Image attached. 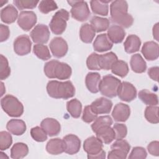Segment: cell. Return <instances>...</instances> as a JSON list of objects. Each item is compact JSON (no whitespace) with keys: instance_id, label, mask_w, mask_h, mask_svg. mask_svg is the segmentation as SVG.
<instances>
[{"instance_id":"6da1fadb","label":"cell","mask_w":159,"mask_h":159,"mask_svg":"<svg viewBox=\"0 0 159 159\" xmlns=\"http://www.w3.org/2000/svg\"><path fill=\"white\" fill-rule=\"evenodd\" d=\"M111 19L122 28L130 27L134 22L133 17L128 13V4L126 1L116 0L110 5Z\"/></svg>"},{"instance_id":"7a4b0ae2","label":"cell","mask_w":159,"mask_h":159,"mask_svg":"<svg viewBox=\"0 0 159 159\" xmlns=\"http://www.w3.org/2000/svg\"><path fill=\"white\" fill-rule=\"evenodd\" d=\"M47 91L49 96L55 99H68L74 96L75 88L70 81H49L47 84Z\"/></svg>"},{"instance_id":"3957f363","label":"cell","mask_w":159,"mask_h":159,"mask_svg":"<svg viewBox=\"0 0 159 159\" xmlns=\"http://www.w3.org/2000/svg\"><path fill=\"white\" fill-rule=\"evenodd\" d=\"M44 73L48 78L68 80L71 77L72 70L71 66L64 62L52 60L47 62L43 68Z\"/></svg>"},{"instance_id":"277c9868","label":"cell","mask_w":159,"mask_h":159,"mask_svg":"<svg viewBox=\"0 0 159 159\" xmlns=\"http://www.w3.org/2000/svg\"><path fill=\"white\" fill-rule=\"evenodd\" d=\"M83 149L88 154L89 159H104L106 152L103 150V144L96 137L91 136L83 143Z\"/></svg>"},{"instance_id":"5b68a950","label":"cell","mask_w":159,"mask_h":159,"mask_svg":"<svg viewBox=\"0 0 159 159\" xmlns=\"http://www.w3.org/2000/svg\"><path fill=\"white\" fill-rule=\"evenodd\" d=\"M1 105L3 111L10 117H20L24 112V106L22 102L11 94L4 96L1 100Z\"/></svg>"},{"instance_id":"8992f818","label":"cell","mask_w":159,"mask_h":159,"mask_svg":"<svg viewBox=\"0 0 159 159\" xmlns=\"http://www.w3.org/2000/svg\"><path fill=\"white\" fill-rule=\"evenodd\" d=\"M120 83V80L116 77L111 75H105L100 81L99 91L102 95L107 98L116 97Z\"/></svg>"},{"instance_id":"52a82bcc","label":"cell","mask_w":159,"mask_h":159,"mask_svg":"<svg viewBox=\"0 0 159 159\" xmlns=\"http://www.w3.org/2000/svg\"><path fill=\"white\" fill-rule=\"evenodd\" d=\"M70 14L66 9H61L53 16L49 24L52 32L55 35H61L66 29Z\"/></svg>"},{"instance_id":"ba28073f","label":"cell","mask_w":159,"mask_h":159,"mask_svg":"<svg viewBox=\"0 0 159 159\" xmlns=\"http://www.w3.org/2000/svg\"><path fill=\"white\" fill-rule=\"evenodd\" d=\"M67 2L71 6L70 13L73 19L80 22L86 21L89 19L91 12L86 1H68Z\"/></svg>"},{"instance_id":"9c48e42d","label":"cell","mask_w":159,"mask_h":159,"mask_svg":"<svg viewBox=\"0 0 159 159\" xmlns=\"http://www.w3.org/2000/svg\"><path fill=\"white\" fill-rule=\"evenodd\" d=\"M111 149L108 152V159H125L130 149V145L127 141L119 139L111 145Z\"/></svg>"},{"instance_id":"30bf717a","label":"cell","mask_w":159,"mask_h":159,"mask_svg":"<svg viewBox=\"0 0 159 159\" xmlns=\"http://www.w3.org/2000/svg\"><path fill=\"white\" fill-rule=\"evenodd\" d=\"M37 16L32 11H22L19 14L17 24L24 31L30 30L37 22Z\"/></svg>"},{"instance_id":"8fae6325","label":"cell","mask_w":159,"mask_h":159,"mask_svg":"<svg viewBox=\"0 0 159 159\" xmlns=\"http://www.w3.org/2000/svg\"><path fill=\"white\" fill-rule=\"evenodd\" d=\"M14 50L19 56H24L29 53L31 51L32 42L27 35L18 36L13 43Z\"/></svg>"},{"instance_id":"7c38bea8","label":"cell","mask_w":159,"mask_h":159,"mask_svg":"<svg viewBox=\"0 0 159 159\" xmlns=\"http://www.w3.org/2000/svg\"><path fill=\"white\" fill-rule=\"evenodd\" d=\"M50 30L48 27L44 24H38L32 30L30 36L34 43L37 44L46 43L50 37Z\"/></svg>"},{"instance_id":"4fadbf2b","label":"cell","mask_w":159,"mask_h":159,"mask_svg":"<svg viewBox=\"0 0 159 159\" xmlns=\"http://www.w3.org/2000/svg\"><path fill=\"white\" fill-rule=\"evenodd\" d=\"M117 96L119 98L125 102H130L137 97V89L135 87L130 83L127 81L121 82Z\"/></svg>"},{"instance_id":"5bb4252c","label":"cell","mask_w":159,"mask_h":159,"mask_svg":"<svg viewBox=\"0 0 159 159\" xmlns=\"http://www.w3.org/2000/svg\"><path fill=\"white\" fill-rule=\"evenodd\" d=\"M49 47L52 55L57 58L64 57L68 50L67 42L60 37L53 38L50 42Z\"/></svg>"},{"instance_id":"9a60e30c","label":"cell","mask_w":159,"mask_h":159,"mask_svg":"<svg viewBox=\"0 0 159 159\" xmlns=\"http://www.w3.org/2000/svg\"><path fill=\"white\" fill-rule=\"evenodd\" d=\"M64 152L69 155L77 153L81 147V140L74 134H68L63 138Z\"/></svg>"},{"instance_id":"2e32d148","label":"cell","mask_w":159,"mask_h":159,"mask_svg":"<svg viewBox=\"0 0 159 159\" xmlns=\"http://www.w3.org/2000/svg\"><path fill=\"white\" fill-rule=\"evenodd\" d=\"M92 111L96 114H109L112 107V102L106 98L96 99L90 105Z\"/></svg>"},{"instance_id":"e0dca14e","label":"cell","mask_w":159,"mask_h":159,"mask_svg":"<svg viewBox=\"0 0 159 159\" xmlns=\"http://www.w3.org/2000/svg\"><path fill=\"white\" fill-rule=\"evenodd\" d=\"M141 52L146 60L148 61L155 60L159 56L158 44L153 41L146 42L142 47Z\"/></svg>"},{"instance_id":"ac0fdd59","label":"cell","mask_w":159,"mask_h":159,"mask_svg":"<svg viewBox=\"0 0 159 159\" xmlns=\"http://www.w3.org/2000/svg\"><path fill=\"white\" fill-rule=\"evenodd\" d=\"M130 114V107L124 103L119 102L115 105L112 112V116L113 119L116 122L126 121Z\"/></svg>"},{"instance_id":"d6986e66","label":"cell","mask_w":159,"mask_h":159,"mask_svg":"<svg viewBox=\"0 0 159 159\" xmlns=\"http://www.w3.org/2000/svg\"><path fill=\"white\" fill-rule=\"evenodd\" d=\"M40 126L50 137L57 135L61 130L60 124L53 118L47 117L44 119L42 120Z\"/></svg>"},{"instance_id":"ffe728a7","label":"cell","mask_w":159,"mask_h":159,"mask_svg":"<svg viewBox=\"0 0 159 159\" xmlns=\"http://www.w3.org/2000/svg\"><path fill=\"white\" fill-rule=\"evenodd\" d=\"M93 48L98 52H104L111 50L113 43L109 39L107 34L98 35L93 42Z\"/></svg>"},{"instance_id":"44dd1931","label":"cell","mask_w":159,"mask_h":159,"mask_svg":"<svg viewBox=\"0 0 159 159\" xmlns=\"http://www.w3.org/2000/svg\"><path fill=\"white\" fill-rule=\"evenodd\" d=\"M107 35L112 43H121L125 36V30L118 25H112L107 29Z\"/></svg>"},{"instance_id":"7402d4cb","label":"cell","mask_w":159,"mask_h":159,"mask_svg":"<svg viewBox=\"0 0 159 159\" xmlns=\"http://www.w3.org/2000/svg\"><path fill=\"white\" fill-rule=\"evenodd\" d=\"M18 11L11 4H9L1 10V20L5 24H12L18 18Z\"/></svg>"},{"instance_id":"603a6c76","label":"cell","mask_w":159,"mask_h":159,"mask_svg":"<svg viewBox=\"0 0 159 159\" xmlns=\"http://www.w3.org/2000/svg\"><path fill=\"white\" fill-rule=\"evenodd\" d=\"M6 129L13 135H21L26 131V124L21 119H12L7 122Z\"/></svg>"},{"instance_id":"cb8c5ba5","label":"cell","mask_w":159,"mask_h":159,"mask_svg":"<svg viewBox=\"0 0 159 159\" xmlns=\"http://www.w3.org/2000/svg\"><path fill=\"white\" fill-rule=\"evenodd\" d=\"M95 133L96 137L104 144H109L115 139V132L109 125L99 129Z\"/></svg>"},{"instance_id":"d4e9b609","label":"cell","mask_w":159,"mask_h":159,"mask_svg":"<svg viewBox=\"0 0 159 159\" xmlns=\"http://www.w3.org/2000/svg\"><path fill=\"white\" fill-rule=\"evenodd\" d=\"M101 81V76L98 73L89 72L85 78V84L87 89L92 93L99 92V84Z\"/></svg>"},{"instance_id":"484cf974","label":"cell","mask_w":159,"mask_h":159,"mask_svg":"<svg viewBox=\"0 0 159 159\" xmlns=\"http://www.w3.org/2000/svg\"><path fill=\"white\" fill-rule=\"evenodd\" d=\"M140 45L141 40L140 38L134 34L129 35L124 43V50L127 53H133L138 52Z\"/></svg>"},{"instance_id":"4316f807","label":"cell","mask_w":159,"mask_h":159,"mask_svg":"<svg viewBox=\"0 0 159 159\" xmlns=\"http://www.w3.org/2000/svg\"><path fill=\"white\" fill-rule=\"evenodd\" d=\"M117 60L118 58L117 55L112 52H110L102 55H99V67L101 70H111L112 65Z\"/></svg>"},{"instance_id":"83f0119b","label":"cell","mask_w":159,"mask_h":159,"mask_svg":"<svg viewBox=\"0 0 159 159\" xmlns=\"http://www.w3.org/2000/svg\"><path fill=\"white\" fill-rule=\"evenodd\" d=\"M47 152L51 155H59L64 152V144L63 139L60 138L52 139L46 145Z\"/></svg>"},{"instance_id":"f1b7e54d","label":"cell","mask_w":159,"mask_h":159,"mask_svg":"<svg viewBox=\"0 0 159 159\" xmlns=\"http://www.w3.org/2000/svg\"><path fill=\"white\" fill-rule=\"evenodd\" d=\"M130 65L132 71L137 73H142L145 72L147 69V63L139 53L132 55Z\"/></svg>"},{"instance_id":"f546056e","label":"cell","mask_w":159,"mask_h":159,"mask_svg":"<svg viewBox=\"0 0 159 159\" xmlns=\"http://www.w3.org/2000/svg\"><path fill=\"white\" fill-rule=\"evenodd\" d=\"M111 1H97L93 0L90 1V6L93 12L95 14L106 16L109 12L108 3Z\"/></svg>"},{"instance_id":"4dcf8cb0","label":"cell","mask_w":159,"mask_h":159,"mask_svg":"<svg viewBox=\"0 0 159 159\" xmlns=\"http://www.w3.org/2000/svg\"><path fill=\"white\" fill-rule=\"evenodd\" d=\"M95 35L96 30L91 24L88 23L82 24L80 30V37L82 42L86 43H91Z\"/></svg>"},{"instance_id":"1f68e13d","label":"cell","mask_w":159,"mask_h":159,"mask_svg":"<svg viewBox=\"0 0 159 159\" xmlns=\"http://www.w3.org/2000/svg\"><path fill=\"white\" fill-rule=\"evenodd\" d=\"M29 153L28 146L22 142H17L14 144L11 149V157L13 159L22 158Z\"/></svg>"},{"instance_id":"d6a6232c","label":"cell","mask_w":159,"mask_h":159,"mask_svg":"<svg viewBox=\"0 0 159 159\" xmlns=\"http://www.w3.org/2000/svg\"><path fill=\"white\" fill-rule=\"evenodd\" d=\"M139 99L148 106H157L158 104V96L148 89H142L139 93Z\"/></svg>"},{"instance_id":"836d02e7","label":"cell","mask_w":159,"mask_h":159,"mask_svg":"<svg viewBox=\"0 0 159 159\" xmlns=\"http://www.w3.org/2000/svg\"><path fill=\"white\" fill-rule=\"evenodd\" d=\"M90 23L96 30V32L98 33L107 30L110 24V22L108 19L96 16L91 18Z\"/></svg>"},{"instance_id":"e575fe53","label":"cell","mask_w":159,"mask_h":159,"mask_svg":"<svg viewBox=\"0 0 159 159\" xmlns=\"http://www.w3.org/2000/svg\"><path fill=\"white\" fill-rule=\"evenodd\" d=\"M66 109L73 118H78L81 114L82 104L77 99H73L66 102Z\"/></svg>"},{"instance_id":"d590c367","label":"cell","mask_w":159,"mask_h":159,"mask_svg":"<svg viewBox=\"0 0 159 159\" xmlns=\"http://www.w3.org/2000/svg\"><path fill=\"white\" fill-rule=\"evenodd\" d=\"M129 66L127 63L123 60H117L111 68L113 74L121 78L125 77L129 73Z\"/></svg>"},{"instance_id":"8d00e7d4","label":"cell","mask_w":159,"mask_h":159,"mask_svg":"<svg viewBox=\"0 0 159 159\" xmlns=\"http://www.w3.org/2000/svg\"><path fill=\"white\" fill-rule=\"evenodd\" d=\"M144 116L148 122L152 124H158V107L157 106H148L145 110Z\"/></svg>"},{"instance_id":"74e56055","label":"cell","mask_w":159,"mask_h":159,"mask_svg":"<svg viewBox=\"0 0 159 159\" xmlns=\"http://www.w3.org/2000/svg\"><path fill=\"white\" fill-rule=\"evenodd\" d=\"M113 123V120L109 116H102L98 117L94 122L91 124V129L95 133L99 129L104 126H111Z\"/></svg>"},{"instance_id":"f35d334b","label":"cell","mask_w":159,"mask_h":159,"mask_svg":"<svg viewBox=\"0 0 159 159\" xmlns=\"http://www.w3.org/2000/svg\"><path fill=\"white\" fill-rule=\"evenodd\" d=\"M34 54L40 60H47L51 58V55L48 47L43 44H36L33 47Z\"/></svg>"},{"instance_id":"ab89813d","label":"cell","mask_w":159,"mask_h":159,"mask_svg":"<svg viewBox=\"0 0 159 159\" xmlns=\"http://www.w3.org/2000/svg\"><path fill=\"white\" fill-rule=\"evenodd\" d=\"M0 60V79L4 80L7 78L11 74V68L9 65V62L6 57L3 55H1Z\"/></svg>"},{"instance_id":"60d3db41","label":"cell","mask_w":159,"mask_h":159,"mask_svg":"<svg viewBox=\"0 0 159 159\" xmlns=\"http://www.w3.org/2000/svg\"><path fill=\"white\" fill-rule=\"evenodd\" d=\"M57 9V3L52 0H43L39 4V9L43 14H48Z\"/></svg>"},{"instance_id":"b9f144b4","label":"cell","mask_w":159,"mask_h":159,"mask_svg":"<svg viewBox=\"0 0 159 159\" xmlns=\"http://www.w3.org/2000/svg\"><path fill=\"white\" fill-rule=\"evenodd\" d=\"M30 135L34 140L39 142H44L47 139V134L42 127L39 126L31 129Z\"/></svg>"},{"instance_id":"7bdbcfd3","label":"cell","mask_w":159,"mask_h":159,"mask_svg":"<svg viewBox=\"0 0 159 159\" xmlns=\"http://www.w3.org/2000/svg\"><path fill=\"white\" fill-rule=\"evenodd\" d=\"M12 143L11 135L6 131L0 132V149L1 151L8 149Z\"/></svg>"},{"instance_id":"ee69618b","label":"cell","mask_w":159,"mask_h":159,"mask_svg":"<svg viewBox=\"0 0 159 159\" xmlns=\"http://www.w3.org/2000/svg\"><path fill=\"white\" fill-rule=\"evenodd\" d=\"M39 1L34 0H14L13 3L19 10H23L25 9H34L37 4Z\"/></svg>"},{"instance_id":"f6af8a7d","label":"cell","mask_w":159,"mask_h":159,"mask_svg":"<svg viewBox=\"0 0 159 159\" xmlns=\"http://www.w3.org/2000/svg\"><path fill=\"white\" fill-rule=\"evenodd\" d=\"M99 55L96 53H92L86 59V66L90 70H100L99 63Z\"/></svg>"},{"instance_id":"bcb514c9","label":"cell","mask_w":159,"mask_h":159,"mask_svg":"<svg viewBox=\"0 0 159 159\" xmlns=\"http://www.w3.org/2000/svg\"><path fill=\"white\" fill-rule=\"evenodd\" d=\"M115 132V139H123L127 134V128L125 124L116 123L112 127Z\"/></svg>"},{"instance_id":"7dc6e473","label":"cell","mask_w":159,"mask_h":159,"mask_svg":"<svg viewBox=\"0 0 159 159\" xmlns=\"http://www.w3.org/2000/svg\"><path fill=\"white\" fill-rule=\"evenodd\" d=\"M147 153L145 149L142 147H134L131 151L129 158V159H145L147 158Z\"/></svg>"},{"instance_id":"c3c4849f","label":"cell","mask_w":159,"mask_h":159,"mask_svg":"<svg viewBox=\"0 0 159 159\" xmlns=\"http://www.w3.org/2000/svg\"><path fill=\"white\" fill-rule=\"evenodd\" d=\"M98 117V114H95L91 109L90 105L84 107L83 112L82 120L86 123H90L94 121Z\"/></svg>"},{"instance_id":"681fc988","label":"cell","mask_w":159,"mask_h":159,"mask_svg":"<svg viewBox=\"0 0 159 159\" xmlns=\"http://www.w3.org/2000/svg\"><path fill=\"white\" fill-rule=\"evenodd\" d=\"M147 150L153 156L159 155V142L158 141H152L147 145Z\"/></svg>"},{"instance_id":"f907efd6","label":"cell","mask_w":159,"mask_h":159,"mask_svg":"<svg viewBox=\"0 0 159 159\" xmlns=\"http://www.w3.org/2000/svg\"><path fill=\"white\" fill-rule=\"evenodd\" d=\"M0 32H1V42H4L8 39L10 35V30L9 27L2 24H0Z\"/></svg>"},{"instance_id":"816d5d0a","label":"cell","mask_w":159,"mask_h":159,"mask_svg":"<svg viewBox=\"0 0 159 159\" xmlns=\"http://www.w3.org/2000/svg\"><path fill=\"white\" fill-rule=\"evenodd\" d=\"M158 66H153L148 70V75L151 79L155 81H158Z\"/></svg>"},{"instance_id":"f5cc1de1","label":"cell","mask_w":159,"mask_h":159,"mask_svg":"<svg viewBox=\"0 0 159 159\" xmlns=\"http://www.w3.org/2000/svg\"><path fill=\"white\" fill-rule=\"evenodd\" d=\"M153 36L155 40L158 41V23H156L153 27Z\"/></svg>"},{"instance_id":"db71d44e","label":"cell","mask_w":159,"mask_h":159,"mask_svg":"<svg viewBox=\"0 0 159 159\" xmlns=\"http://www.w3.org/2000/svg\"><path fill=\"white\" fill-rule=\"evenodd\" d=\"M6 2H7V1H2L1 0V1H0V6L2 7V6H3V4H4V3H6Z\"/></svg>"}]
</instances>
